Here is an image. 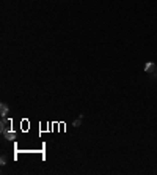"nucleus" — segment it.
Instances as JSON below:
<instances>
[{"label": "nucleus", "instance_id": "7ed1b4c3", "mask_svg": "<svg viewBox=\"0 0 157 175\" xmlns=\"http://www.w3.org/2000/svg\"><path fill=\"white\" fill-rule=\"evenodd\" d=\"M154 70H157V68H156V65H154L152 62H148V63L144 65V71H146V73H152Z\"/></svg>", "mask_w": 157, "mask_h": 175}, {"label": "nucleus", "instance_id": "20e7f679", "mask_svg": "<svg viewBox=\"0 0 157 175\" xmlns=\"http://www.w3.org/2000/svg\"><path fill=\"white\" fill-rule=\"evenodd\" d=\"M0 114H2V117H5V115L8 114V106H6L5 103H2V104H0Z\"/></svg>", "mask_w": 157, "mask_h": 175}, {"label": "nucleus", "instance_id": "f257e3e1", "mask_svg": "<svg viewBox=\"0 0 157 175\" xmlns=\"http://www.w3.org/2000/svg\"><path fill=\"white\" fill-rule=\"evenodd\" d=\"M0 126H2V134L6 133V131L11 128V120H9V118H5V117H3L2 121H0Z\"/></svg>", "mask_w": 157, "mask_h": 175}, {"label": "nucleus", "instance_id": "39448f33", "mask_svg": "<svg viewBox=\"0 0 157 175\" xmlns=\"http://www.w3.org/2000/svg\"><path fill=\"white\" fill-rule=\"evenodd\" d=\"M0 162H2V166L6 164V158H5V156H2V158H0Z\"/></svg>", "mask_w": 157, "mask_h": 175}, {"label": "nucleus", "instance_id": "423d86ee", "mask_svg": "<svg viewBox=\"0 0 157 175\" xmlns=\"http://www.w3.org/2000/svg\"><path fill=\"white\" fill-rule=\"evenodd\" d=\"M80 121H82V118H78V120H75V121H74V126H80Z\"/></svg>", "mask_w": 157, "mask_h": 175}, {"label": "nucleus", "instance_id": "f03ea898", "mask_svg": "<svg viewBox=\"0 0 157 175\" xmlns=\"http://www.w3.org/2000/svg\"><path fill=\"white\" fill-rule=\"evenodd\" d=\"M3 136H5V139H8V140H14L16 139V133L11 131V129H8L6 133H3Z\"/></svg>", "mask_w": 157, "mask_h": 175}]
</instances>
